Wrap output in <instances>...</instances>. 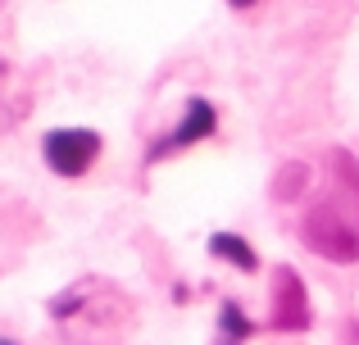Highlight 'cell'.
I'll return each instance as SVG.
<instances>
[{
  "mask_svg": "<svg viewBox=\"0 0 359 345\" xmlns=\"http://www.w3.org/2000/svg\"><path fill=\"white\" fill-rule=\"evenodd\" d=\"M41 160L55 177H82L100 160V132L91 127H55L41 141Z\"/></svg>",
  "mask_w": 359,
  "mask_h": 345,
  "instance_id": "cell-1",
  "label": "cell"
},
{
  "mask_svg": "<svg viewBox=\"0 0 359 345\" xmlns=\"http://www.w3.org/2000/svg\"><path fill=\"white\" fill-rule=\"evenodd\" d=\"M305 241L318 250V255L337 259V264H351V259H359V232L355 223L346 218V213L337 209H314L305 218Z\"/></svg>",
  "mask_w": 359,
  "mask_h": 345,
  "instance_id": "cell-2",
  "label": "cell"
},
{
  "mask_svg": "<svg viewBox=\"0 0 359 345\" xmlns=\"http://www.w3.org/2000/svg\"><path fill=\"white\" fill-rule=\"evenodd\" d=\"M214 127H219V109H214L205 96L187 100V118L168 136H159V146H150V150H146V164H159L164 155H177V150H187V146H196V141H210Z\"/></svg>",
  "mask_w": 359,
  "mask_h": 345,
  "instance_id": "cell-3",
  "label": "cell"
},
{
  "mask_svg": "<svg viewBox=\"0 0 359 345\" xmlns=\"http://www.w3.org/2000/svg\"><path fill=\"white\" fill-rule=\"evenodd\" d=\"M273 328H287V332H305L309 328V300H305V286L291 268L278 273V295H273Z\"/></svg>",
  "mask_w": 359,
  "mask_h": 345,
  "instance_id": "cell-4",
  "label": "cell"
},
{
  "mask_svg": "<svg viewBox=\"0 0 359 345\" xmlns=\"http://www.w3.org/2000/svg\"><path fill=\"white\" fill-rule=\"evenodd\" d=\"M210 250L219 259H228L232 268H241V273H255L259 268V255H255V246L245 237H237V232H214L210 237Z\"/></svg>",
  "mask_w": 359,
  "mask_h": 345,
  "instance_id": "cell-5",
  "label": "cell"
},
{
  "mask_svg": "<svg viewBox=\"0 0 359 345\" xmlns=\"http://www.w3.org/2000/svg\"><path fill=\"white\" fill-rule=\"evenodd\" d=\"M250 332H255V323L241 314V304L223 300V309H219V345H241Z\"/></svg>",
  "mask_w": 359,
  "mask_h": 345,
  "instance_id": "cell-6",
  "label": "cell"
},
{
  "mask_svg": "<svg viewBox=\"0 0 359 345\" xmlns=\"http://www.w3.org/2000/svg\"><path fill=\"white\" fill-rule=\"evenodd\" d=\"M228 5H232V9H245V5H255V0H228Z\"/></svg>",
  "mask_w": 359,
  "mask_h": 345,
  "instance_id": "cell-7",
  "label": "cell"
},
{
  "mask_svg": "<svg viewBox=\"0 0 359 345\" xmlns=\"http://www.w3.org/2000/svg\"><path fill=\"white\" fill-rule=\"evenodd\" d=\"M0 345H14V341H9V337H0Z\"/></svg>",
  "mask_w": 359,
  "mask_h": 345,
  "instance_id": "cell-8",
  "label": "cell"
}]
</instances>
